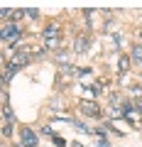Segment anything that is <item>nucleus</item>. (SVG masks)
Wrapping results in <instances>:
<instances>
[{
    "instance_id": "1",
    "label": "nucleus",
    "mask_w": 142,
    "mask_h": 147,
    "mask_svg": "<svg viewBox=\"0 0 142 147\" xmlns=\"http://www.w3.org/2000/svg\"><path fill=\"white\" fill-rule=\"evenodd\" d=\"M44 47L47 49H57L59 47V27L57 25H49L44 30Z\"/></svg>"
},
{
    "instance_id": "2",
    "label": "nucleus",
    "mask_w": 142,
    "mask_h": 147,
    "mask_svg": "<svg viewBox=\"0 0 142 147\" xmlns=\"http://www.w3.org/2000/svg\"><path fill=\"white\" fill-rule=\"evenodd\" d=\"M17 34H20L17 25H5V27H3V32H0L3 42H17Z\"/></svg>"
},
{
    "instance_id": "3",
    "label": "nucleus",
    "mask_w": 142,
    "mask_h": 147,
    "mask_svg": "<svg viewBox=\"0 0 142 147\" xmlns=\"http://www.w3.org/2000/svg\"><path fill=\"white\" fill-rule=\"evenodd\" d=\"M20 137H22V145H25V147H34V145H37V135H34L30 127H22Z\"/></svg>"
},
{
    "instance_id": "4",
    "label": "nucleus",
    "mask_w": 142,
    "mask_h": 147,
    "mask_svg": "<svg viewBox=\"0 0 142 147\" xmlns=\"http://www.w3.org/2000/svg\"><path fill=\"white\" fill-rule=\"evenodd\" d=\"M81 110H83L86 115H100V110L96 103H91V100H86V103H81Z\"/></svg>"
},
{
    "instance_id": "5",
    "label": "nucleus",
    "mask_w": 142,
    "mask_h": 147,
    "mask_svg": "<svg viewBox=\"0 0 142 147\" xmlns=\"http://www.w3.org/2000/svg\"><path fill=\"white\" fill-rule=\"evenodd\" d=\"M86 49H88V39H86V37H76V47H74V52H76V54H83Z\"/></svg>"
},
{
    "instance_id": "6",
    "label": "nucleus",
    "mask_w": 142,
    "mask_h": 147,
    "mask_svg": "<svg viewBox=\"0 0 142 147\" xmlns=\"http://www.w3.org/2000/svg\"><path fill=\"white\" fill-rule=\"evenodd\" d=\"M132 61L142 64V44H135V47H132Z\"/></svg>"
},
{
    "instance_id": "7",
    "label": "nucleus",
    "mask_w": 142,
    "mask_h": 147,
    "mask_svg": "<svg viewBox=\"0 0 142 147\" xmlns=\"http://www.w3.org/2000/svg\"><path fill=\"white\" fill-rule=\"evenodd\" d=\"M130 61H132L130 57H120V61H118L120 64V71H127V69H130Z\"/></svg>"
},
{
    "instance_id": "8",
    "label": "nucleus",
    "mask_w": 142,
    "mask_h": 147,
    "mask_svg": "<svg viewBox=\"0 0 142 147\" xmlns=\"http://www.w3.org/2000/svg\"><path fill=\"white\" fill-rule=\"evenodd\" d=\"M10 132H12V125H10V123H7V125H3V135L10 137Z\"/></svg>"
},
{
    "instance_id": "9",
    "label": "nucleus",
    "mask_w": 142,
    "mask_h": 147,
    "mask_svg": "<svg viewBox=\"0 0 142 147\" xmlns=\"http://www.w3.org/2000/svg\"><path fill=\"white\" fill-rule=\"evenodd\" d=\"M0 15H3V17H10L12 10H10V7H3V10H0Z\"/></svg>"
},
{
    "instance_id": "10",
    "label": "nucleus",
    "mask_w": 142,
    "mask_h": 147,
    "mask_svg": "<svg viewBox=\"0 0 142 147\" xmlns=\"http://www.w3.org/2000/svg\"><path fill=\"white\" fill-rule=\"evenodd\" d=\"M74 125H76V127H79V130H86V132H88V127H86V125H83V123H79V120H74Z\"/></svg>"
},
{
    "instance_id": "11",
    "label": "nucleus",
    "mask_w": 142,
    "mask_h": 147,
    "mask_svg": "<svg viewBox=\"0 0 142 147\" xmlns=\"http://www.w3.org/2000/svg\"><path fill=\"white\" fill-rule=\"evenodd\" d=\"M74 147H83V145H81V142H74Z\"/></svg>"
},
{
    "instance_id": "12",
    "label": "nucleus",
    "mask_w": 142,
    "mask_h": 147,
    "mask_svg": "<svg viewBox=\"0 0 142 147\" xmlns=\"http://www.w3.org/2000/svg\"><path fill=\"white\" fill-rule=\"evenodd\" d=\"M15 147H25V145H22V142H20V145H15Z\"/></svg>"
}]
</instances>
